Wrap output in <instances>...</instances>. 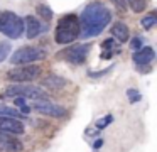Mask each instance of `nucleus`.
Instances as JSON below:
<instances>
[{
  "mask_svg": "<svg viewBox=\"0 0 157 152\" xmlns=\"http://www.w3.org/2000/svg\"><path fill=\"white\" fill-rule=\"evenodd\" d=\"M79 19V36L83 39L98 36L112 20L110 10L101 2H91L83 9Z\"/></svg>",
  "mask_w": 157,
  "mask_h": 152,
  "instance_id": "obj_1",
  "label": "nucleus"
},
{
  "mask_svg": "<svg viewBox=\"0 0 157 152\" xmlns=\"http://www.w3.org/2000/svg\"><path fill=\"white\" fill-rule=\"evenodd\" d=\"M79 37V19L76 14H66L59 19L58 25H56L54 39L58 44L64 46V44L75 42Z\"/></svg>",
  "mask_w": 157,
  "mask_h": 152,
  "instance_id": "obj_2",
  "label": "nucleus"
},
{
  "mask_svg": "<svg viewBox=\"0 0 157 152\" xmlns=\"http://www.w3.org/2000/svg\"><path fill=\"white\" fill-rule=\"evenodd\" d=\"M24 20L17 14L10 12V10L0 12V32L4 36H7L9 39H19L24 32Z\"/></svg>",
  "mask_w": 157,
  "mask_h": 152,
  "instance_id": "obj_3",
  "label": "nucleus"
},
{
  "mask_svg": "<svg viewBox=\"0 0 157 152\" xmlns=\"http://www.w3.org/2000/svg\"><path fill=\"white\" fill-rule=\"evenodd\" d=\"M2 98H32V100H37V98H46V91L41 86H32V84H14V86H7L2 95Z\"/></svg>",
  "mask_w": 157,
  "mask_h": 152,
  "instance_id": "obj_4",
  "label": "nucleus"
},
{
  "mask_svg": "<svg viewBox=\"0 0 157 152\" xmlns=\"http://www.w3.org/2000/svg\"><path fill=\"white\" fill-rule=\"evenodd\" d=\"M44 57H46V51L42 47L27 46V47H21V49L15 51L10 57V63L24 66V64H31V63H36V61H42Z\"/></svg>",
  "mask_w": 157,
  "mask_h": 152,
  "instance_id": "obj_5",
  "label": "nucleus"
},
{
  "mask_svg": "<svg viewBox=\"0 0 157 152\" xmlns=\"http://www.w3.org/2000/svg\"><path fill=\"white\" fill-rule=\"evenodd\" d=\"M41 74V68L34 66V64H24L15 69H10L7 73L9 81H15V83H27V81H34L36 78Z\"/></svg>",
  "mask_w": 157,
  "mask_h": 152,
  "instance_id": "obj_6",
  "label": "nucleus"
},
{
  "mask_svg": "<svg viewBox=\"0 0 157 152\" xmlns=\"http://www.w3.org/2000/svg\"><path fill=\"white\" fill-rule=\"evenodd\" d=\"M32 107H34L36 111H39V113L42 115H48V117H54V118H61V117H66V108L59 107V105L52 103L51 100H49L48 96L46 98H37V100H34V103H32Z\"/></svg>",
  "mask_w": 157,
  "mask_h": 152,
  "instance_id": "obj_7",
  "label": "nucleus"
},
{
  "mask_svg": "<svg viewBox=\"0 0 157 152\" xmlns=\"http://www.w3.org/2000/svg\"><path fill=\"white\" fill-rule=\"evenodd\" d=\"M88 51H90L88 44H76V46H71L68 49H64L63 53H59L58 57H64V61H68L71 64H83L86 61Z\"/></svg>",
  "mask_w": 157,
  "mask_h": 152,
  "instance_id": "obj_8",
  "label": "nucleus"
},
{
  "mask_svg": "<svg viewBox=\"0 0 157 152\" xmlns=\"http://www.w3.org/2000/svg\"><path fill=\"white\" fill-rule=\"evenodd\" d=\"M0 132L9 135H17V134H24V123L17 118H10V117H0Z\"/></svg>",
  "mask_w": 157,
  "mask_h": 152,
  "instance_id": "obj_9",
  "label": "nucleus"
},
{
  "mask_svg": "<svg viewBox=\"0 0 157 152\" xmlns=\"http://www.w3.org/2000/svg\"><path fill=\"white\" fill-rule=\"evenodd\" d=\"M24 144L19 138L0 132V152H22Z\"/></svg>",
  "mask_w": 157,
  "mask_h": 152,
  "instance_id": "obj_10",
  "label": "nucleus"
},
{
  "mask_svg": "<svg viewBox=\"0 0 157 152\" xmlns=\"http://www.w3.org/2000/svg\"><path fill=\"white\" fill-rule=\"evenodd\" d=\"M132 59L137 66H149L155 59V53H154L152 47H140L137 53H133Z\"/></svg>",
  "mask_w": 157,
  "mask_h": 152,
  "instance_id": "obj_11",
  "label": "nucleus"
},
{
  "mask_svg": "<svg viewBox=\"0 0 157 152\" xmlns=\"http://www.w3.org/2000/svg\"><path fill=\"white\" fill-rule=\"evenodd\" d=\"M24 25H27V29H24V30L27 32L25 36H27L29 39H34V37H37L39 34H41V30H42V24L39 22V19H36L34 15H27V17H25Z\"/></svg>",
  "mask_w": 157,
  "mask_h": 152,
  "instance_id": "obj_12",
  "label": "nucleus"
},
{
  "mask_svg": "<svg viewBox=\"0 0 157 152\" xmlns=\"http://www.w3.org/2000/svg\"><path fill=\"white\" fill-rule=\"evenodd\" d=\"M66 84H68V81H66L64 78L58 76V74H49V76H46L44 80L41 81V86L49 88V90H61Z\"/></svg>",
  "mask_w": 157,
  "mask_h": 152,
  "instance_id": "obj_13",
  "label": "nucleus"
},
{
  "mask_svg": "<svg viewBox=\"0 0 157 152\" xmlns=\"http://www.w3.org/2000/svg\"><path fill=\"white\" fill-rule=\"evenodd\" d=\"M112 36L115 37L117 41H120V42H127V41H128V27H127L123 22L113 24V27H112Z\"/></svg>",
  "mask_w": 157,
  "mask_h": 152,
  "instance_id": "obj_14",
  "label": "nucleus"
},
{
  "mask_svg": "<svg viewBox=\"0 0 157 152\" xmlns=\"http://www.w3.org/2000/svg\"><path fill=\"white\" fill-rule=\"evenodd\" d=\"M127 7H130L135 14H140V12L145 10L147 2L145 0H127Z\"/></svg>",
  "mask_w": 157,
  "mask_h": 152,
  "instance_id": "obj_15",
  "label": "nucleus"
},
{
  "mask_svg": "<svg viewBox=\"0 0 157 152\" xmlns=\"http://www.w3.org/2000/svg\"><path fill=\"white\" fill-rule=\"evenodd\" d=\"M0 117L19 118V117H22V113L19 110H15V108H9V107H5V105H2V107H0Z\"/></svg>",
  "mask_w": 157,
  "mask_h": 152,
  "instance_id": "obj_16",
  "label": "nucleus"
},
{
  "mask_svg": "<svg viewBox=\"0 0 157 152\" xmlns=\"http://www.w3.org/2000/svg\"><path fill=\"white\" fill-rule=\"evenodd\" d=\"M155 22H157L155 12L149 14V15H147V17H144V19L140 20V24H142V27H144V29H152V27L155 25Z\"/></svg>",
  "mask_w": 157,
  "mask_h": 152,
  "instance_id": "obj_17",
  "label": "nucleus"
},
{
  "mask_svg": "<svg viewBox=\"0 0 157 152\" xmlns=\"http://www.w3.org/2000/svg\"><path fill=\"white\" fill-rule=\"evenodd\" d=\"M37 14L44 20H51L52 19V10L49 9V5H37Z\"/></svg>",
  "mask_w": 157,
  "mask_h": 152,
  "instance_id": "obj_18",
  "label": "nucleus"
},
{
  "mask_svg": "<svg viewBox=\"0 0 157 152\" xmlns=\"http://www.w3.org/2000/svg\"><path fill=\"white\" fill-rule=\"evenodd\" d=\"M10 49H12V46L9 42H0V63H2V61H5L9 57Z\"/></svg>",
  "mask_w": 157,
  "mask_h": 152,
  "instance_id": "obj_19",
  "label": "nucleus"
},
{
  "mask_svg": "<svg viewBox=\"0 0 157 152\" xmlns=\"http://www.w3.org/2000/svg\"><path fill=\"white\" fill-rule=\"evenodd\" d=\"M113 46H115V41L113 39H106L105 42L101 44V47L103 49H106L108 53H105V54H101V57H110L113 54Z\"/></svg>",
  "mask_w": 157,
  "mask_h": 152,
  "instance_id": "obj_20",
  "label": "nucleus"
},
{
  "mask_svg": "<svg viewBox=\"0 0 157 152\" xmlns=\"http://www.w3.org/2000/svg\"><path fill=\"white\" fill-rule=\"evenodd\" d=\"M112 122H113V117H112V115H106L105 118H101V120L96 122V128H98V130H101V128H105L106 125L112 123Z\"/></svg>",
  "mask_w": 157,
  "mask_h": 152,
  "instance_id": "obj_21",
  "label": "nucleus"
},
{
  "mask_svg": "<svg viewBox=\"0 0 157 152\" xmlns=\"http://www.w3.org/2000/svg\"><path fill=\"white\" fill-rule=\"evenodd\" d=\"M127 96H128V101H132V103L140 100V93L137 90H127Z\"/></svg>",
  "mask_w": 157,
  "mask_h": 152,
  "instance_id": "obj_22",
  "label": "nucleus"
},
{
  "mask_svg": "<svg viewBox=\"0 0 157 152\" xmlns=\"http://www.w3.org/2000/svg\"><path fill=\"white\" fill-rule=\"evenodd\" d=\"M142 46H144V41L140 39V37H133V39L130 41V47H132V49H137V51H139Z\"/></svg>",
  "mask_w": 157,
  "mask_h": 152,
  "instance_id": "obj_23",
  "label": "nucleus"
},
{
  "mask_svg": "<svg viewBox=\"0 0 157 152\" xmlns=\"http://www.w3.org/2000/svg\"><path fill=\"white\" fill-rule=\"evenodd\" d=\"M113 2L120 10H127V0H113Z\"/></svg>",
  "mask_w": 157,
  "mask_h": 152,
  "instance_id": "obj_24",
  "label": "nucleus"
},
{
  "mask_svg": "<svg viewBox=\"0 0 157 152\" xmlns=\"http://www.w3.org/2000/svg\"><path fill=\"white\" fill-rule=\"evenodd\" d=\"M103 145V138H96V142L93 144V149H100Z\"/></svg>",
  "mask_w": 157,
  "mask_h": 152,
  "instance_id": "obj_25",
  "label": "nucleus"
}]
</instances>
